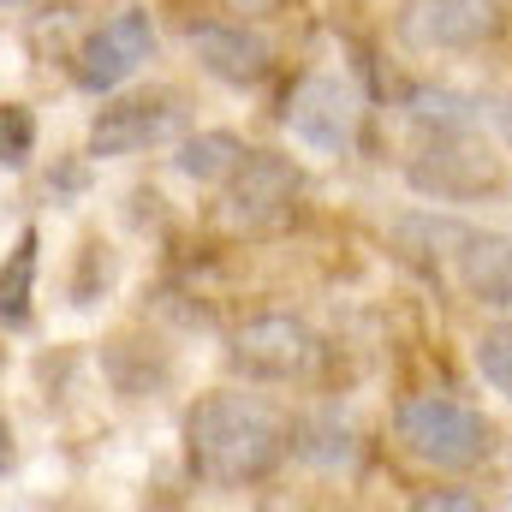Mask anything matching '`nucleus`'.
I'll return each instance as SVG.
<instances>
[{
    "label": "nucleus",
    "mask_w": 512,
    "mask_h": 512,
    "mask_svg": "<svg viewBox=\"0 0 512 512\" xmlns=\"http://www.w3.org/2000/svg\"><path fill=\"white\" fill-rule=\"evenodd\" d=\"M417 507H483L477 495H423Z\"/></svg>",
    "instance_id": "20"
},
{
    "label": "nucleus",
    "mask_w": 512,
    "mask_h": 512,
    "mask_svg": "<svg viewBox=\"0 0 512 512\" xmlns=\"http://www.w3.org/2000/svg\"><path fill=\"white\" fill-rule=\"evenodd\" d=\"M501 137H507V149H512V102L501 108Z\"/></svg>",
    "instance_id": "22"
},
{
    "label": "nucleus",
    "mask_w": 512,
    "mask_h": 512,
    "mask_svg": "<svg viewBox=\"0 0 512 512\" xmlns=\"http://www.w3.org/2000/svg\"><path fill=\"white\" fill-rule=\"evenodd\" d=\"M0 6H30V0H0Z\"/></svg>",
    "instance_id": "24"
},
{
    "label": "nucleus",
    "mask_w": 512,
    "mask_h": 512,
    "mask_svg": "<svg viewBox=\"0 0 512 512\" xmlns=\"http://www.w3.org/2000/svg\"><path fill=\"white\" fill-rule=\"evenodd\" d=\"M292 459H304L310 471H352L358 465V435L346 417H298L292 423Z\"/></svg>",
    "instance_id": "13"
},
{
    "label": "nucleus",
    "mask_w": 512,
    "mask_h": 512,
    "mask_svg": "<svg viewBox=\"0 0 512 512\" xmlns=\"http://www.w3.org/2000/svg\"><path fill=\"white\" fill-rule=\"evenodd\" d=\"M185 126V102L173 90H137L108 102L96 120H90V155L96 161H126L143 149H161L167 137H179Z\"/></svg>",
    "instance_id": "8"
},
{
    "label": "nucleus",
    "mask_w": 512,
    "mask_h": 512,
    "mask_svg": "<svg viewBox=\"0 0 512 512\" xmlns=\"http://www.w3.org/2000/svg\"><path fill=\"white\" fill-rule=\"evenodd\" d=\"M411 126L429 131V126H465V120H477V108L465 102V96H453V90H417L411 96Z\"/></svg>",
    "instance_id": "18"
},
{
    "label": "nucleus",
    "mask_w": 512,
    "mask_h": 512,
    "mask_svg": "<svg viewBox=\"0 0 512 512\" xmlns=\"http://www.w3.org/2000/svg\"><path fill=\"white\" fill-rule=\"evenodd\" d=\"M501 179H507L501 149L477 131V120L429 126L417 137V149L405 155V185L429 203H477V197L501 191Z\"/></svg>",
    "instance_id": "2"
},
{
    "label": "nucleus",
    "mask_w": 512,
    "mask_h": 512,
    "mask_svg": "<svg viewBox=\"0 0 512 512\" xmlns=\"http://www.w3.org/2000/svg\"><path fill=\"white\" fill-rule=\"evenodd\" d=\"M465 239H471V227H459L447 215H399L393 221V245H399V256H411V262H435V256H453L459 262Z\"/></svg>",
    "instance_id": "15"
},
{
    "label": "nucleus",
    "mask_w": 512,
    "mask_h": 512,
    "mask_svg": "<svg viewBox=\"0 0 512 512\" xmlns=\"http://www.w3.org/2000/svg\"><path fill=\"white\" fill-rule=\"evenodd\" d=\"M393 441L417 459V465H429V471H471V465H483L489 459V417L477 411V405H465L459 393H411V399H399V411H393Z\"/></svg>",
    "instance_id": "3"
},
{
    "label": "nucleus",
    "mask_w": 512,
    "mask_h": 512,
    "mask_svg": "<svg viewBox=\"0 0 512 512\" xmlns=\"http://www.w3.org/2000/svg\"><path fill=\"white\" fill-rule=\"evenodd\" d=\"M6 441H12V435H6V417H0V471H6Z\"/></svg>",
    "instance_id": "23"
},
{
    "label": "nucleus",
    "mask_w": 512,
    "mask_h": 512,
    "mask_svg": "<svg viewBox=\"0 0 512 512\" xmlns=\"http://www.w3.org/2000/svg\"><path fill=\"white\" fill-rule=\"evenodd\" d=\"M292 453V423L256 393H203L185 411V465L209 489H251Z\"/></svg>",
    "instance_id": "1"
},
{
    "label": "nucleus",
    "mask_w": 512,
    "mask_h": 512,
    "mask_svg": "<svg viewBox=\"0 0 512 512\" xmlns=\"http://www.w3.org/2000/svg\"><path fill=\"white\" fill-rule=\"evenodd\" d=\"M298 203H304V173L292 167V155L251 149L239 173L221 185V227L239 239H274L298 221Z\"/></svg>",
    "instance_id": "4"
},
{
    "label": "nucleus",
    "mask_w": 512,
    "mask_h": 512,
    "mask_svg": "<svg viewBox=\"0 0 512 512\" xmlns=\"http://www.w3.org/2000/svg\"><path fill=\"white\" fill-rule=\"evenodd\" d=\"M471 364H477V376L495 387L501 399H512V316L477 334V346H471Z\"/></svg>",
    "instance_id": "16"
},
{
    "label": "nucleus",
    "mask_w": 512,
    "mask_h": 512,
    "mask_svg": "<svg viewBox=\"0 0 512 512\" xmlns=\"http://www.w3.org/2000/svg\"><path fill=\"white\" fill-rule=\"evenodd\" d=\"M316 352H322L316 334L298 316H280V310L239 322L233 340H227V364L245 382H298V376H310Z\"/></svg>",
    "instance_id": "7"
},
{
    "label": "nucleus",
    "mask_w": 512,
    "mask_h": 512,
    "mask_svg": "<svg viewBox=\"0 0 512 512\" xmlns=\"http://www.w3.org/2000/svg\"><path fill=\"white\" fill-rule=\"evenodd\" d=\"M280 120L310 155H352L358 131H364V96L340 72H304L292 84Z\"/></svg>",
    "instance_id": "5"
},
{
    "label": "nucleus",
    "mask_w": 512,
    "mask_h": 512,
    "mask_svg": "<svg viewBox=\"0 0 512 512\" xmlns=\"http://www.w3.org/2000/svg\"><path fill=\"white\" fill-rule=\"evenodd\" d=\"M108 286H114V251H108L102 239H84V256H78V280H72V304H96Z\"/></svg>",
    "instance_id": "19"
},
{
    "label": "nucleus",
    "mask_w": 512,
    "mask_h": 512,
    "mask_svg": "<svg viewBox=\"0 0 512 512\" xmlns=\"http://www.w3.org/2000/svg\"><path fill=\"white\" fill-rule=\"evenodd\" d=\"M36 155V114L24 102H0V167H24Z\"/></svg>",
    "instance_id": "17"
},
{
    "label": "nucleus",
    "mask_w": 512,
    "mask_h": 512,
    "mask_svg": "<svg viewBox=\"0 0 512 512\" xmlns=\"http://www.w3.org/2000/svg\"><path fill=\"white\" fill-rule=\"evenodd\" d=\"M149 60H155V24H149L143 6H126V12H114L102 30H90V36L78 42V54H72V84H78L84 96H108V90H120L126 78H137Z\"/></svg>",
    "instance_id": "6"
},
{
    "label": "nucleus",
    "mask_w": 512,
    "mask_h": 512,
    "mask_svg": "<svg viewBox=\"0 0 512 512\" xmlns=\"http://www.w3.org/2000/svg\"><path fill=\"white\" fill-rule=\"evenodd\" d=\"M36 268H42V233L24 227L12 239V251L0 262V322L6 328H30V310H36Z\"/></svg>",
    "instance_id": "12"
},
{
    "label": "nucleus",
    "mask_w": 512,
    "mask_h": 512,
    "mask_svg": "<svg viewBox=\"0 0 512 512\" xmlns=\"http://www.w3.org/2000/svg\"><path fill=\"white\" fill-rule=\"evenodd\" d=\"M185 42H191L197 66H203L209 78L233 84V90H251V84H262V78L274 72L268 36L251 30L245 18H191V24H185Z\"/></svg>",
    "instance_id": "10"
},
{
    "label": "nucleus",
    "mask_w": 512,
    "mask_h": 512,
    "mask_svg": "<svg viewBox=\"0 0 512 512\" xmlns=\"http://www.w3.org/2000/svg\"><path fill=\"white\" fill-rule=\"evenodd\" d=\"M251 149H245V137H233V131H197V137H185L179 143V155H173V167L191 179V185H227L233 173H239V161H245Z\"/></svg>",
    "instance_id": "14"
},
{
    "label": "nucleus",
    "mask_w": 512,
    "mask_h": 512,
    "mask_svg": "<svg viewBox=\"0 0 512 512\" xmlns=\"http://www.w3.org/2000/svg\"><path fill=\"white\" fill-rule=\"evenodd\" d=\"M459 286L471 304L512 316V239L501 233H471L459 251Z\"/></svg>",
    "instance_id": "11"
},
{
    "label": "nucleus",
    "mask_w": 512,
    "mask_h": 512,
    "mask_svg": "<svg viewBox=\"0 0 512 512\" xmlns=\"http://www.w3.org/2000/svg\"><path fill=\"white\" fill-rule=\"evenodd\" d=\"M507 24L501 0H405L399 6V36L417 54H465L495 42Z\"/></svg>",
    "instance_id": "9"
},
{
    "label": "nucleus",
    "mask_w": 512,
    "mask_h": 512,
    "mask_svg": "<svg viewBox=\"0 0 512 512\" xmlns=\"http://www.w3.org/2000/svg\"><path fill=\"white\" fill-rule=\"evenodd\" d=\"M239 12H268V6H280V0H233Z\"/></svg>",
    "instance_id": "21"
}]
</instances>
